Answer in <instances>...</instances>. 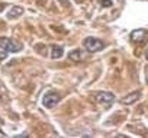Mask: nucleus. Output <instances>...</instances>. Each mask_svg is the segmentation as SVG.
<instances>
[{
  "label": "nucleus",
  "mask_w": 148,
  "mask_h": 138,
  "mask_svg": "<svg viewBox=\"0 0 148 138\" xmlns=\"http://www.w3.org/2000/svg\"><path fill=\"white\" fill-rule=\"evenodd\" d=\"M0 48L6 52H19L22 49V44L10 38H0Z\"/></svg>",
  "instance_id": "f257e3e1"
},
{
  "label": "nucleus",
  "mask_w": 148,
  "mask_h": 138,
  "mask_svg": "<svg viewBox=\"0 0 148 138\" xmlns=\"http://www.w3.org/2000/svg\"><path fill=\"white\" fill-rule=\"evenodd\" d=\"M83 45H84V48H86L87 51H90V52H97V51H100V49L105 47V44H103L100 39L93 38V36L86 38V39L83 41Z\"/></svg>",
  "instance_id": "f03ea898"
},
{
  "label": "nucleus",
  "mask_w": 148,
  "mask_h": 138,
  "mask_svg": "<svg viewBox=\"0 0 148 138\" xmlns=\"http://www.w3.org/2000/svg\"><path fill=\"white\" fill-rule=\"evenodd\" d=\"M60 100H61L60 93H57V92H47V93L44 95V97H42V105H44L45 108H52V106H55Z\"/></svg>",
  "instance_id": "7ed1b4c3"
},
{
  "label": "nucleus",
  "mask_w": 148,
  "mask_h": 138,
  "mask_svg": "<svg viewBox=\"0 0 148 138\" xmlns=\"http://www.w3.org/2000/svg\"><path fill=\"white\" fill-rule=\"evenodd\" d=\"M95 99L99 103L105 105V108H109L113 103V100H115V95L110 93V92H99V93L95 95Z\"/></svg>",
  "instance_id": "20e7f679"
},
{
  "label": "nucleus",
  "mask_w": 148,
  "mask_h": 138,
  "mask_svg": "<svg viewBox=\"0 0 148 138\" xmlns=\"http://www.w3.org/2000/svg\"><path fill=\"white\" fill-rule=\"evenodd\" d=\"M148 38V32L145 29H135L131 32V41L135 44H142Z\"/></svg>",
  "instance_id": "39448f33"
},
{
  "label": "nucleus",
  "mask_w": 148,
  "mask_h": 138,
  "mask_svg": "<svg viewBox=\"0 0 148 138\" xmlns=\"http://www.w3.org/2000/svg\"><path fill=\"white\" fill-rule=\"evenodd\" d=\"M141 97V92L138 90V92H132L131 95H128V96H125L121 102L123 103V105H132V103H135L138 99Z\"/></svg>",
  "instance_id": "423d86ee"
},
{
  "label": "nucleus",
  "mask_w": 148,
  "mask_h": 138,
  "mask_svg": "<svg viewBox=\"0 0 148 138\" xmlns=\"http://www.w3.org/2000/svg\"><path fill=\"white\" fill-rule=\"evenodd\" d=\"M22 13H23V8H21V6H13V8L9 10V13H8V19H16V18L22 16Z\"/></svg>",
  "instance_id": "0eeeda50"
},
{
  "label": "nucleus",
  "mask_w": 148,
  "mask_h": 138,
  "mask_svg": "<svg viewBox=\"0 0 148 138\" xmlns=\"http://www.w3.org/2000/svg\"><path fill=\"white\" fill-rule=\"evenodd\" d=\"M62 54H64V51H62V48L61 47H58V45H54L52 47V49H51V57L52 58H61L62 57Z\"/></svg>",
  "instance_id": "6e6552de"
},
{
  "label": "nucleus",
  "mask_w": 148,
  "mask_h": 138,
  "mask_svg": "<svg viewBox=\"0 0 148 138\" xmlns=\"http://www.w3.org/2000/svg\"><path fill=\"white\" fill-rule=\"evenodd\" d=\"M68 58L73 60V61H79V60L82 58V52H80L79 49H74V51H71V52L68 54Z\"/></svg>",
  "instance_id": "1a4fd4ad"
},
{
  "label": "nucleus",
  "mask_w": 148,
  "mask_h": 138,
  "mask_svg": "<svg viewBox=\"0 0 148 138\" xmlns=\"http://www.w3.org/2000/svg\"><path fill=\"white\" fill-rule=\"evenodd\" d=\"M100 5L105 8H109V6H112V2L110 0H100Z\"/></svg>",
  "instance_id": "9d476101"
},
{
  "label": "nucleus",
  "mask_w": 148,
  "mask_h": 138,
  "mask_svg": "<svg viewBox=\"0 0 148 138\" xmlns=\"http://www.w3.org/2000/svg\"><path fill=\"white\" fill-rule=\"evenodd\" d=\"M36 2H39V3H45V0H36Z\"/></svg>",
  "instance_id": "9b49d317"
},
{
  "label": "nucleus",
  "mask_w": 148,
  "mask_h": 138,
  "mask_svg": "<svg viewBox=\"0 0 148 138\" xmlns=\"http://www.w3.org/2000/svg\"><path fill=\"white\" fill-rule=\"evenodd\" d=\"M145 58L148 60V49H147V52H145Z\"/></svg>",
  "instance_id": "f8f14e48"
},
{
  "label": "nucleus",
  "mask_w": 148,
  "mask_h": 138,
  "mask_svg": "<svg viewBox=\"0 0 148 138\" xmlns=\"http://www.w3.org/2000/svg\"><path fill=\"white\" fill-rule=\"evenodd\" d=\"M3 8H5V5H0V10H2Z\"/></svg>",
  "instance_id": "ddd939ff"
},
{
  "label": "nucleus",
  "mask_w": 148,
  "mask_h": 138,
  "mask_svg": "<svg viewBox=\"0 0 148 138\" xmlns=\"http://www.w3.org/2000/svg\"><path fill=\"white\" fill-rule=\"evenodd\" d=\"M3 124V121H2V118H0V125H2Z\"/></svg>",
  "instance_id": "4468645a"
},
{
  "label": "nucleus",
  "mask_w": 148,
  "mask_h": 138,
  "mask_svg": "<svg viewBox=\"0 0 148 138\" xmlns=\"http://www.w3.org/2000/svg\"><path fill=\"white\" fill-rule=\"evenodd\" d=\"M147 82H148V77H147Z\"/></svg>",
  "instance_id": "2eb2a0df"
}]
</instances>
